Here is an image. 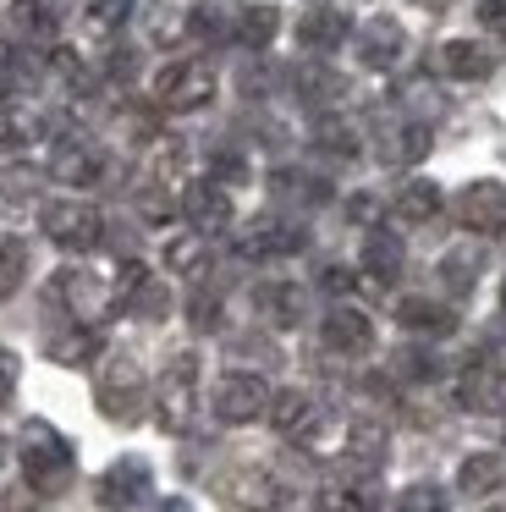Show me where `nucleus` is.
Instances as JSON below:
<instances>
[{
    "label": "nucleus",
    "instance_id": "nucleus-8",
    "mask_svg": "<svg viewBox=\"0 0 506 512\" xmlns=\"http://www.w3.org/2000/svg\"><path fill=\"white\" fill-rule=\"evenodd\" d=\"M55 298L66 303V314L83 325L105 320L110 309H116V287H110L105 276H94V270H61L55 276Z\"/></svg>",
    "mask_w": 506,
    "mask_h": 512
},
{
    "label": "nucleus",
    "instance_id": "nucleus-54",
    "mask_svg": "<svg viewBox=\"0 0 506 512\" xmlns=\"http://www.w3.org/2000/svg\"><path fill=\"white\" fill-rule=\"evenodd\" d=\"M429 6H435V0H429Z\"/></svg>",
    "mask_w": 506,
    "mask_h": 512
},
{
    "label": "nucleus",
    "instance_id": "nucleus-34",
    "mask_svg": "<svg viewBox=\"0 0 506 512\" xmlns=\"http://www.w3.org/2000/svg\"><path fill=\"white\" fill-rule=\"evenodd\" d=\"M143 34H149V45H176V39H187V12L176 0H154Z\"/></svg>",
    "mask_w": 506,
    "mask_h": 512
},
{
    "label": "nucleus",
    "instance_id": "nucleus-10",
    "mask_svg": "<svg viewBox=\"0 0 506 512\" xmlns=\"http://www.w3.org/2000/svg\"><path fill=\"white\" fill-rule=\"evenodd\" d=\"M457 221L479 237L506 232V182H468L457 193Z\"/></svg>",
    "mask_w": 506,
    "mask_h": 512
},
{
    "label": "nucleus",
    "instance_id": "nucleus-30",
    "mask_svg": "<svg viewBox=\"0 0 506 512\" xmlns=\"http://www.w3.org/2000/svg\"><path fill=\"white\" fill-rule=\"evenodd\" d=\"M374 507H380V490L369 479H358V485H325L314 496V512H374Z\"/></svg>",
    "mask_w": 506,
    "mask_h": 512
},
{
    "label": "nucleus",
    "instance_id": "nucleus-42",
    "mask_svg": "<svg viewBox=\"0 0 506 512\" xmlns=\"http://www.w3.org/2000/svg\"><path fill=\"white\" fill-rule=\"evenodd\" d=\"M187 314H193V325H198V331H215V325H220V298H215V292H193Z\"/></svg>",
    "mask_w": 506,
    "mask_h": 512
},
{
    "label": "nucleus",
    "instance_id": "nucleus-46",
    "mask_svg": "<svg viewBox=\"0 0 506 512\" xmlns=\"http://www.w3.org/2000/svg\"><path fill=\"white\" fill-rule=\"evenodd\" d=\"M138 210H143V221H165V215H171V199H165L160 188H154V193H138Z\"/></svg>",
    "mask_w": 506,
    "mask_h": 512
},
{
    "label": "nucleus",
    "instance_id": "nucleus-1",
    "mask_svg": "<svg viewBox=\"0 0 506 512\" xmlns=\"http://www.w3.org/2000/svg\"><path fill=\"white\" fill-rule=\"evenodd\" d=\"M17 463H22V479H28L39 496H61V490L72 485L77 457H72V441H66L55 424L28 419L17 430Z\"/></svg>",
    "mask_w": 506,
    "mask_h": 512
},
{
    "label": "nucleus",
    "instance_id": "nucleus-36",
    "mask_svg": "<svg viewBox=\"0 0 506 512\" xmlns=\"http://www.w3.org/2000/svg\"><path fill=\"white\" fill-rule=\"evenodd\" d=\"M22 276H28V248H22V237L0 232V298H11Z\"/></svg>",
    "mask_w": 506,
    "mask_h": 512
},
{
    "label": "nucleus",
    "instance_id": "nucleus-48",
    "mask_svg": "<svg viewBox=\"0 0 506 512\" xmlns=\"http://www.w3.org/2000/svg\"><path fill=\"white\" fill-rule=\"evenodd\" d=\"M6 193H11V199H33V177H17V171H11V177H6Z\"/></svg>",
    "mask_w": 506,
    "mask_h": 512
},
{
    "label": "nucleus",
    "instance_id": "nucleus-49",
    "mask_svg": "<svg viewBox=\"0 0 506 512\" xmlns=\"http://www.w3.org/2000/svg\"><path fill=\"white\" fill-rule=\"evenodd\" d=\"M149 512H193V501H182V496H165V501H154Z\"/></svg>",
    "mask_w": 506,
    "mask_h": 512
},
{
    "label": "nucleus",
    "instance_id": "nucleus-14",
    "mask_svg": "<svg viewBox=\"0 0 506 512\" xmlns=\"http://www.w3.org/2000/svg\"><path fill=\"white\" fill-rule=\"evenodd\" d=\"M402 56H407V28L396 17H369L358 28V61L369 72H391Z\"/></svg>",
    "mask_w": 506,
    "mask_h": 512
},
{
    "label": "nucleus",
    "instance_id": "nucleus-11",
    "mask_svg": "<svg viewBox=\"0 0 506 512\" xmlns=\"http://www.w3.org/2000/svg\"><path fill=\"white\" fill-rule=\"evenodd\" d=\"M303 248V226L281 221V215H259L237 232V254L242 259H286Z\"/></svg>",
    "mask_w": 506,
    "mask_h": 512
},
{
    "label": "nucleus",
    "instance_id": "nucleus-38",
    "mask_svg": "<svg viewBox=\"0 0 506 512\" xmlns=\"http://www.w3.org/2000/svg\"><path fill=\"white\" fill-rule=\"evenodd\" d=\"M314 144L330 149V155H352V149H358V133H352L341 116H325V122L314 127Z\"/></svg>",
    "mask_w": 506,
    "mask_h": 512
},
{
    "label": "nucleus",
    "instance_id": "nucleus-51",
    "mask_svg": "<svg viewBox=\"0 0 506 512\" xmlns=\"http://www.w3.org/2000/svg\"><path fill=\"white\" fill-rule=\"evenodd\" d=\"M490 512H506V507H490Z\"/></svg>",
    "mask_w": 506,
    "mask_h": 512
},
{
    "label": "nucleus",
    "instance_id": "nucleus-26",
    "mask_svg": "<svg viewBox=\"0 0 506 512\" xmlns=\"http://www.w3.org/2000/svg\"><path fill=\"white\" fill-rule=\"evenodd\" d=\"M501 485H506V457L501 452L462 457V468H457V490H462V496H490V490H501Z\"/></svg>",
    "mask_w": 506,
    "mask_h": 512
},
{
    "label": "nucleus",
    "instance_id": "nucleus-21",
    "mask_svg": "<svg viewBox=\"0 0 506 512\" xmlns=\"http://www.w3.org/2000/svg\"><path fill=\"white\" fill-rule=\"evenodd\" d=\"M297 39H303L314 56H330V50H341L352 39V23L341 12H330V6H308V17L297 23Z\"/></svg>",
    "mask_w": 506,
    "mask_h": 512
},
{
    "label": "nucleus",
    "instance_id": "nucleus-37",
    "mask_svg": "<svg viewBox=\"0 0 506 512\" xmlns=\"http://www.w3.org/2000/svg\"><path fill=\"white\" fill-rule=\"evenodd\" d=\"M127 17H132V0H83V23L94 34H116Z\"/></svg>",
    "mask_w": 506,
    "mask_h": 512
},
{
    "label": "nucleus",
    "instance_id": "nucleus-3",
    "mask_svg": "<svg viewBox=\"0 0 506 512\" xmlns=\"http://www.w3.org/2000/svg\"><path fill=\"white\" fill-rule=\"evenodd\" d=\"M193 402H198V358L176 353L165 364V375L154 380V419H160V430L182 435L193 424Z\"/></svg>",
    "mask_w": 506,
    "mask_h": 512
},
{
    "label": "nucleus",
    "instance_id": "nucleus-23",
    "mask_svg": "<svg viewBox=\"0 0 506 512\" xmlns=\"http://www.w3.org/2000/svg\"><path fill=\"white\" fill-rule=\"evenodd\" d=\"M457 408L468 413H495L501 408V369L495 364H468L457 375Z\"/></svg>",
    "mask_w": 506,
    "mask_h": 512
},
{
    "label": "nucleus",
    "instance_id": "nucleus-13",
    "mask_svg": "<svg viewBox=\"0 0 506 512\" xmlns=\"http://www.w3.org/2000/svg\"><path fill=\"white\" fill-rule=\"evenodd\" d=\"M270 424H275V435H286V441H314L319 435V402L308 397L303 386H286V391H270Z\"/></svg>",
    "mask_w": 506,
    "mask_h": 512
},
{
    "label": "nucleus",
    "instance_id": "nucleus-31",
    "mask_svg": "<svg viewBox=\"0 0 506 512\" xmlns=\"http://www.w3.org/2000/svg\"><path fill=\"white\" fill-rule=\"evenodd\" d=\"M160 259H165V270H176V276H204V259H209V248H204V232L165 237Z\"/></svg>",
    "mask_w": 506,
    "mask_h": 512
},
{
    "label": "nucleus",
    "instance_id": "nucleus-25",
    "mask_svg": "<svg viewBox=\"0 0 506 512\" xmlns=\"http://www.w3.org/2000/svg\"><path fill=\"white\" fill-rule=\"evenodd\" d=\"M429 155V127L424 122H396V127H380V160L391 166H413V160Z\"/></svg>",
    "mask_w": 506,
    "mask_h": 512
},
{
    "label": "nucleus",
    "instance_id": "nucleus-44",
    "mask_svg": "<svg viewBox=\"0 0 506 512\" xmlns=\"http://www.w3.org/2000/svg\"><path fill=\"white\" fill-rule=\"evenodd\" d=\"M17 375H22V364H17V353L11 347H0V402L17 391Z\"/></svg>",
    "mask_w": 506,
    "mask_h": 512
},
{
    "label": "nucleus",
    "instance_id": "nucleus-35",
    "mask_svg": "<svg viewBox=\"0 0 506 512\" xmlns=\"http://www.w3.org/2000/svg\"><path fill=\"white\" fill-rule=\"evenodd\" d=\"M275 34H281V12H275V6H248V12L237 17V39L248 50H264Z\"/></svg>",
    "mask_w": 506,
    "mask_h": 512
},
{
    "label": "nucleus",
    "instance_id": "nucleus-39",
    "mask_svg": "<svg viewBox=\"0 0 506 512\" xmlns=\"http://www.w3.org/2000/svg\"><path fill=\"white\" fill-rule=\"evenodd\" d=\"M220 34H226V17H220L215 6H193V12H187V39H198V45H220Z\"/></svg>",
    "mask_w": 506,
    "mask_h": 512
},
{
    "label": "nucleus",
    "instance_id": "nucleus-9",
    "mask_svg": "<svg viewBox=\"0 0 506 512\" xmlns=\"http://www.w3.org/2000/svg\"><path fill=\"white\" fill-rule=\"evenodd\" d=\"M220 501H226V512H275L286 507V485L264 468H237L220 479Z\"/></svg>",
    "mask_w": 506,
    "mask_h": 512
},
{
    "label": "nucleus",
    "instance_id": "nucleus-33",
    "mask_svg": "<svg viewBox=\"0 0 506 512\" xmlns=\"http://www.w3.org/2000/svg\"><path fill=\"white\" fill-rule=\"evenodd\" d=\"M479 270H484V254H479V248H446V254H440V281H446L457 298L473 287V281H479Z\"/></svg>",
    "mask_w": 506,
    "mask_h": 512
},
{
    "label": "nucleus",
    "instance_id": "nucleus-45",
    "mask_svg": "<svg viewBox=\"0 0 506 512\" xmlns=\"http://www.w3.org/2000/svg\"><path fill=\"white\" fill-rule=\"evenodd\" d=\"M479 23L506 39V0H479Z\"/></svg>",
    "mask_w": 506,
    "mask_h": 512
},
{
    "label": "nucleus",
    "instance_id": "nucleus-43",
    "mask_svg": "<svg viewBox=\"0 0 506 512\" xmlns=\"http://www.w3.org/2000/svg\"><path fill=\"white\" fill-rule=\"evenodd\" d=\"M242 177H248V160L231 155V149H220L215 155V182H242Z\"/></svg>",
    "mask_w": 506,
    "mask_h": 512
},
{
    "label": "nucleus",
    "instance_id": "nucleus-18",
    "mask_svg": "<svg viewBox=\"0 0 506 512\" xmlns=\"http://www.w3.org/2000/svg\"><path fill=\"white\" fill-rule=\"evenodd\" d=\"M182 215H187L193 232H226L231 226V193L220 188V182H187Z\"/></svg>",
    "mask_w": 506,
    "mask_h": 512
},
{
    "label": "nucleus",
    "instance_id": "nucleus-16",
    "mask_svg": "<svg viewBox=\"0 0 506 512\" xmlns=\"http://www.w3.org/2000/svg\"><path fill=\"white\" fill-rule=\"evenodd\" d=\"M435 67H440V78H451V83H484L495 72V50L484 45V39H446V45L435 50Z\"/></svg>",
    "mask_w": 506,
    "mask_h": 512
},
{
    "label": "nucleus",
    "instance_id": "nucleus-22",
    "mask_svg": "<svg viewBox=\"0 0 506 512\" xmlns=\"http://www.w3.org/2000/svg\"><path fill=\"white\" fill-rule=\"evenodd\" d=\"M396 325L413 336H446V331H457V309L435 298H402L396 303Z\"/></svg>",
    "mask_w": 506,
    "mask_h": 512
},
{
    "label": "nucleus",
    "instance_id": "nucleus-52",
    "mask_svg": "<svg viewBox=\"0 0 506 512\" xmlns=\"http://www.w3.org/2000/svg\"><path fill=\"white\" fill-rule=\"evenodd\" d=\"M0 100H6V89H0Z\"/></svg>",
    "mask_w": 506,
    "mask_h": 512
},
{
    "label": "nucleus",
    "instance_id": "nucleus-50",
    "mask_svg": "<svg viewBox=\"0 0 506 512\" xmlns=\"http://www.w3.org/2000/svg\"><path fill=\"white\" fill-rule=\"evenodd\" d=\"M501 309H506V281H501Z\"/></svg>",
    "mask_w": 506,
    "mask_h": 512
},
{
    "label": "nucleus",
    "instance_id": "nucleus-19",
    "mask_svg": "<svg viewBox=\"0 0 506 512\" xmlns=\"http://www.w3.org/2000/svg\"><path fill=\"white\" fill-rule=\"evenodd\" d=\"M253 303H259V314L270 325H281V331H292V325L308 314V292L292 287V281H264V287L253 292Z\"/></svg>",
    "mask_w": 506,
    "mask_h": 512
},
{
    "label": "nucleus",
    "instance_id": "nucleus-28",
    "mask_svg": "<svg viewBox=\"0 0 506 512\" xmlns=\"http://www.w3.org/2000/svg\"><path fill=\"white\" fill-rule=\"evenodd\" d=\"M385 424H369V419H358V424H347V441H341V457L347 463H358V468H380L385 463Z\"/></svg>",
    "mask_w": 506,
    "mask_h": 512
},
{
    "label": "nucleus",
    "instance_id": "nucleus-4",
    "mask_svg": "<svg viewBox=\"0 0 506 512\" xmlns=\"http://www.w3.org/2000/svg\"><path fill=\"white\" fill-rule=\"evenodd\" d=\"M94 402H99V413H105V419L138 424L143 408H149V386H143L138 364H132V358H105L99 386H94Z\"/></svg>",
    "mask_w": 506,
    "mask_h": 512
},
{
    "label": "nucleus",
    "instance_id": "nucleus-20",
    "mask_svg": "<svg viewBox=\"0 0 506 512\" xmlns=\"http://www.w3.org/2000/svg\"><path fill=\"white\" fill-rule=\"evenodd\" d=\"M44 353H50L55 364H66V369H83V364H94V358H99V331H94V325H83V320H72L66 331L44 336Z\"/></svg>",
    "mask_w": 506,
    "mask_h": 512
},
{
    "label": "nucleus",
    "instance_id": "nucleus-40",
    "mask_svg": "<svg viewBox=\"0 0 506 512\" xmlns=\"http://www.w3.org/2000/svg\"><path fill=\"white\" fill-rule=\"evenodd\" d=\"M396 512H446V490L440 485H407L396 496Z\"/></svg>",
    "mask_w": 506,
    "mask_h": 512
},
{
    "label": "nucleus",
    "instance_id": "nucleus-53",
    "mask_svg": "<svg viewBox=\"0 0 506 512\" xmlns=\"http://www.w3.org/2000/svg\"><path fill=\"white\" fill-rule=\"evenodd\" d=\"M314 6H325V0H314Z\"/></svg>",
    "mask_w": 506,
    "mask_h": 512
},
{
    "label": "nucleus",
    "instance_id": "nucleus-32",
    "mask_svg": "<svg viewBox=\"0 0 506 512\" xmlns=\"http://www.w3.org/2000/svg\"><path fill=\"white\" fill-rule=\"evenodd\" d=\"M143 166L154 171V182H171L176 171L187 166V144H182L176 133H154L149 149H143Z\"/></svg>",
    "mask_w": 506,
    "mask_h": 512
},
{
    "label": "nucleus",
    "instance_id": "nucleus-27",
    "mask_svg": "<svg viewBox=\"0 0 506 512\" xmlns=\"http://www.w3.org/2000/svg\"><path fill=\"white\" fill-rule=\"evenodd\" d=\"M44 138V116L33 105H17V100H0V149H28Z\"/></svg>",
    "mask_w": 506,
    "mask_h": 512
},
{
    "label": "nucleus",
    "instance_id": "nucleus-41",
    "mask_svg": "<svg viewBox=\"0 0 506 512\" xmlns=\"http://www.w3.org/2000/svg\"><path fill=\"white\" fill-rule=\"evenodd\" d=\"M297 89H303V100H314V105L319 100H325V105L341 100V78H336V72H319V67L303 72V83H297Z\"/></svg>",
    "mask_w": 506,
    "mask_h": 512
},
{
    "label": "nucleus",
    "instance_id": "nucleus-47",
    "mask_svg": "<svg viewBox=\"0 0 506 512\" xmlns=\"http://www.w3.org/2000/svg\"><path fill=\"white\" fill-rule=\"evenodd\" d=\"M347 210H352V221H363V226H374V210H380V204H374V199H369V193H358V199H352V204H347Z\"/></svg>",
    "mask_w": 506,
    "mask_h": 512
},
{
    "label": "nucleus",
    "instance_id": "nucleus-24",
    "mask_svg": "<svg viewBox=\"0 0 506 512\" xmlns=\"http://www.w3.org/2000/svg\"><path fill=\"white\" fill-rule=\"evenodd\" d=\"M363 276L374 287H391L402 276V237L385 232V226H369V243H363Z\"/></svg>",
    "mask_w": 506,
    "mask_h": 512
},
{
    "label": "nucleus",
    "instance_id": "nucleus-29",
    "mask_svg": "<svg viewBox=\"0 0 506 512\" xmlns=\"http://www.w3.org/2000/svg\"><path fill=\"white\" fill-rule=\"evenodd\" d=\"M396 215H402L407 226H429L440 215V188L424 182V177L402 182V188H396Z\"/></svg>",
    "mask_w": 506,
    "mask_h": 512
},
{
    "label": "nucleus",
    "instance_id": "nucleus-17",
    "mask_svg": "<svg viewBox=\"0 0 506 512\" xmlns=\"http://www.w3.org/2000/svg\"><path fill=\"white\" fill-rule=\"evenodd\" d=\"M319 336H325L330 353L358 358V353H369V347H374V320L363 309H352V303H336V309L325 314V325H319Z\"/></svg>",
    "mask_w": 506,
    "mask_h": 512
},
{
    "label": "nucleus",
    "instance_id": "nucleus-12",
    "mask_svg": "<svg viewBox=\"0 0 506 512\" xmlns=\"http://www.w3.org/2000/svg\"><path fill=\"white\" fill-rule=\"evenodd\" d=\"M55 34H61L55 6H44V0H11L6 6V39L17 50H55Z\"/></svg>",
    "mask_w": 506,
    "mask_h": 512
},
{
    "label": "nucleus",
    "instance_id": "nucleus-15",
    "mask_svg": "<svg viewBox=\"0 0 506 512\" xmlns=\"http://www.w3.org/2000/svg\"><path fill=\"white\" fill-rule=\"evenodd\" d=\"M50 177L66 182V188H94L105 177V155H99L88 138H61L50 149Z\"/></svg>",
    "mask_w": 506,
    "mask_h": 512
},
{
    "label": "nucleus",
    "instance_id": "nucleus-2",
    "mask_svg": "<svg viewBox=\"0 0 506 512\" xmlns=\"http://www.w3.org/2000/svg\"><path fill=\"white\" fill-rule=\"evenodd\" d=\"M39 226H44V237H50L55 248H66V254H88V248L105 237V215H99L88 199H50V204H39Z\"/></svg>",
    "mask_w": 506,
    "mask_h": 512
},
{
    "label": "nucleus",
    "instance_id": "nucleus-7",
    "mask_svg": "<svg viewBox=\"0 0 506 512\" xmlns=\"http://www.w3.org/2000/svg\"><path fill=\"white\" fill-rule=\"evenodd\" d=\"M149 490H154V468L143 463V457H116V463L94 479V501L105 512H132Z\"/></svg>",
    "mask_w": 506,
    "mask_h": 512
},
{
    "label": "nucleus",
    "instance_id": "nucleus-5",
    "mask_svg": "<svg viewBox=\"0 0 506 512\" xmlns=\"http://www.w3.org/2000/svg\"><path fill=\"white\" fill-rule=\"evenodd\" d=\"M215 100V67L209 61H171L154 72V105L165 111H204Z\"/></svg>",
    "mask_w": 506,
    "mask_h": 512
},
{
    "label": "nucleus",
    "instance_id": "nucleus-6",
    "mask_svg": "<svg viewBox=\"0 0 506 512\" xmlns=\"http://www.w3.org/2000/svg\"><path fill=\"white\" fill-rule=\"evenodd\" d=\"M209 408H215L220 424H248L270 408V386H264V375H253V369H231V375L215 380Z\"/></svg>",
    "mask_w": 506,
    "mask_h": 512
}]
</instances>
